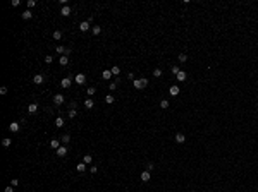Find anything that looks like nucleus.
Here are the masks:
<instances>
[{
  "label": "nucleus",
  "mask_w": 258,
  "mask_h": 192,
  "mask_svg": "<svg viewBox=\"0 0 258 192\" xmlns=\"http://www.w3.org/2000/svg\"><path fill=\"white\" fill-rule=\"evenodd\" d=\"M134 88L136 89H145L146 86H148V79H145V77H141V79H134Z\"/></svg>",
  "instance_id": "obj_1"
},
{
  "label": "nucleus",
  "mask_w": 258,
  "mask_h": 192,
  "mask_svg": "<svg viewBox=\"0 0 258 192\" xmlns=\"http://www.w3.org/2000/svg\"><path fill=\"white\" fill-rule=\"evenodd\" d=\"M74 81H76V84H79V86H83L86 82V76L84 74H76V77H74Z\"/></svg>",
  "instance_id": "obj_2"
},
{
  "label": "nucleus",
  "mask_w": 258,
  "mask_h": 192,
  "mask_svg": "<svg viewBox=\"0 0 258 192\" xmlns=\"http://www.w3.org/2000/svg\"><path fill=\"white\" fill-rule=\"evenodd\" d=\"M55 153H57V156H60V158H64V156L67 154V146H60V147H59V149H57V151H55Z\"/></svg>",
  "instance_id": "obj_3"
},
{
  "label": "nucleus",
  "mask_w": 258,
  "mask_h": 192,
  "mask_svg": "<svg viewBox=\"0 0 258 192\" xmlns=\"http://www.w3.org/2000/svg\"><path fill=\"white\" fill-rule=\"evenodd\" d=\"M71 84H72V79H71V77H64V79L60 81V86H62V88H65V89H67Z\"/></svg>",
  "instance_id": "obj_4"
},
{
  "label": "nucleus",
  "mask_w": 258,
  "mask_h": 192,
  "mask_svg": "<svg viewBox=\"0 0 258 192\" xmlns=\"http://www.w3.org/2000/svg\"><path fill=\"white\" fill-rule=\"evenodd\" d=\"M43 81H45L43 74H36V76L33 77V82H34V84H43Z\"/></svg>",
  "instance_id": "obj_5"
},
{
  "label": "nucleus",
  "mask_w": 258,
  "mask_h": 192,
  "mask_svg": "<svg viewBox=\"0 0 258 192\" xmlns=\"http://www.w3.org/2000/svg\"><path fill=\"white\" fill-rule=\"evenodd\" d=\"M53 103H55L57 106H60V105L64 103V96L62 94H55V96H53Z\"/></svg>",
  "instance_id": "obj_6"
},
{
  "label": "nucleus",
  "mask_w": 258,
  "mask_h": 192,
  "mask_svg": "<svg viewBox=\"0 0 258 192\" xmlns=\"http://www.w3.org/2000/svg\"><path fill=\"white\" fill-rule=\"evenodd\" d=\"M19 129H21L19 122H12V124L9 125V130H11V132H19Z\"/></svg>",
  "instance_id": "obj_7"
},
{
  "label": "nucleus",
  "mask_w": 258,
  "mask_h": 192,
  "mask_svg": "<svg viewBox=\"0 0 258 192\" xmlns=\"http://www.w3.org/2000/svg\"><path fill=\"white\" fill-rule=\"evenodd\" d=\"M179 93H181L179 86H170V89H169V94H170V96H177Z\"/></svg>",
  "instance_id": "obj_8"
},
{
  "label": "nucleus",
  "mask_w": 258,
  "mask_h": 192,
  "mask_svg": "<svg viewBox=\"0 0 258 192\" xmlns=\"http://www.w3.org/2000/svg\"><path fill=\"white\" fill-rule=\"evenodd\" d=\"M139 178H141V182H150L151 175H150V172H148V170H145L143 173H141V177H139Z\"/></svg>",
  "instance_id": "obj_9"
},
{
  "label": "nucleus",
  "mask_w": 258,
  "mask_h": 192,
  "mask_svg": "<svg viewBox=\"0 0 258 192\" xmlns=\"http://www.w3.org/2000/svg\"><path fill=\"white\" fill-rule=\"evenodd\" d=\"M186 77H188V74L184 72V70H179V74L176 76V79H177L179 82H183V81H186Z\"/></svg>",
  "instance_id": "obj_10"
},
{
  "label": "nucleus",
  "mask_w": 258,
  "mask_h": 192,
  "mask_svg": "<svg viewBox=\"0 0 258 192\" xmlns=\"http://www.w3.org/2000/svg\"><path fill=\"white\" fill-rule=\"evenodd\" d=\"M60 16H64V17H67V16H71V7H69V5L62 7V9H60Z\"/></svg>",
  "instance_id": "obj_11"
},
{
  "label": "nucleus",
  "mask_w": 258,
  "mask_h": 192,
  "mask_svg": "<svg viewBox=\"0 0 258 192\" xmlns=\"http://www.w3.org/2000/svg\"><path fill=\"white\" fill-rule=\"evenodd\" d=\"M79 29L83 31V33H84V31H88V29H90V21H83V23L79 24Z\"/></svg>",
  "instance_id": "obj_12"
},
{
  "label": "nucleus",
  "mask_w": 258,
  "mask_h": 192,
  "mask_svg": "<svg viewBox=\"0 0 258 192\" xmlns=\"http://www.w3.org/2000/svg\"><path fill=\"white\" fill-rule=\"evenodd\" d=\"M50 147H52V149H55V151H57L59 147H60V141H59V139H52V142H50Z\"/></svg>",
  "instance_id": "obj_13"
},
{
  "label": "nucleus",
  "mask_w": 258,
  "mask_h": 192,
  "mask_svg": "<svg viewBox=\"0 0 258 192\" xmlns=\"http://www.w3.org/2000/svg\"><path fill=\"white\" fill-rule=\"evenodd\" d=\"M21 17H23L24 21H28V19H31V17H33V12H31V10L28 9V10H24L23 14H21Z\"/></svg>",
  "instance_id": "obj_14"
},
{
  "label": "nucleus",
  "mask_w": 258,
  "mask_h": 192,
  "mask_svg": "<svg viewBox=\"0 0 258 192\" xmlns=\"http://www.w3.org/2000/svg\"><path fill=\"white\" fill-rule=\"evenodd\" d=\"M184 141H186V136H184V134H181V132H179V134H176V142L183 144Z\"/></svg>",
  "instance_id": "obj_15"
},
{
  "label": "nucleus",
  "mask_w": 258,
  "mask_h": 192,
  "mask_svg": "<svg viewBox=\"0 0 258 192\" xmlns=\"http://www.w3.org/2000/svg\"><path fill=\"white\" fill-rule=\"evenodd\" d=\"M112 76H114V74H112V70H103V72H102V77H103L105 81H109Z\"/></svg>",
  "instance_id": "obj_16"
},
{
  "label": "nucleus",
  "mask_w": 258,
  "mask_h": 192,
  "mask_svg": "<svg viewBox=\"0 0 258 192\" xmlns=\"http://www.w3.org/2000/svg\"><path fill=\"white\" fill-rule=\"evenodd\" d=\"M28 112L29 113H36L38 112V105H36V103H31V105L28 106Z\"/></svg>",
  "instance_id": "obj_17"
},
{
  "label": "nucleus",
  "mask_w": 258,
  "mask_h": 192,
  "mask_svg": "<svg viewBox=\"0 0 258 192\" xmlns=\"http://www.w3.org/2000/svg\"><path fill=\"white\" fill-rule=\"evenodd\" d=\"M83 163H86V165L93 163V156H91V154H84V158H83Z\"/></svg>",
  "instance_id": "obj_18"
},
{
  "label": "nucleus",
  "mask_w": 258,
  "mask_h": 192,
  "mask_svg": "<svg viewBox=\"0 0 258 192\" xmlns=\"http://www.w3.org/2000/svg\"><path fill=\"white\" fill-rule=\"evenodd\" d=\"M93 105H95V101H93L91 98H88V100L84 101V106L88 108V110H91V108H93Z\"/></svg>",
  "instance_id": "obj_19"
},
{
  "label": "nucleus",
  "mask_w": 258,
  "mask_h": 192,
  "mask_svg": "<svg viewBox=\"0 0 258 192\" xmlns=\"http://www.w3.org/2000/svg\"><path fill=\"white\" fill-rule=\"evenodd\" d=\"M11 144H12V139H11V137H5V139L2 141V146H4V147H9Z\"/></svg>",
  "instance_id": "obj_20"
},
{
  "label": "nucleus",
  "mask_w": 258,
  "mask_h": 192,
  "mask_svg": "<svg viewBox=\"0 0 258 192\" xmlns=\"http://www.w3.org/2000/svg\"><path fill=\"white\" fill-rule=\"evenodd\" d=\"M76 170H78L79 173H83V172L86 170V163H79V165H76Z\"/></svg>",
  "instance_id": "obj_21"
},
{
  "label": "nucleus",
  "mask_w": 258,
  "mask_h": 192,
  "mask_svg": "<svg viewBox=\"0 0 258 192\" xmlns=\"http://www.w3.org/2000/svg\"><path fill=\"white\" fill-rule=\"evenodd\" d=\"M55 127H64V119L62 117H57V119H55Z\"/></svg>",
  "instance_id": "obj_22"
},
{
  "label": "nucleus",
  "mask_w": 258,
  "mask_h": 192,
  "mask_svg": "<svg viewBox=\"0 0 258 192\" xmlns=\"http://www.w3.org/2000/svg\"><path fill=\"white\" fill-rule=\"evenodd\" d=\"M114 101H115V98H114V96H112V94L105 96V103H107V105H112V103H114Z\"/></svg>",
  "instance_id": "obj_23"
},
{
  "label": "nucleus",
  "mask_w": 258,
  "mask_h": 192,
  "mask_svg": "<svg viewBox=\"0 0 258 192\" xmlns=\"http://www.w3.org/2000/svg\"><path fill=\"white\" fill-rule=\"evenodd\" d=\"M59 62H60V65H67V63H69V57L62 55V57H60V60H59Z\"/></svg>",
  "instance_id": "obj_24"
},
{
  "label": "nucleus",
  "mask_w": 258,
  "mask_h": 192,
  "mask_svg": "<svg viewBox=\"0 0 258 192\" xmlns=\"http://www.w3.org/2000/svg\"><path fill=\"white\" fill-rule=\"evenodd\" d=\"M60 141H62V144H64V146H65V144H67V142L71 141V136H67V134H64V136L60 137Z\"/></svg>",
  "instance_id": "obj_25"
},
{
  "label": "nucleus",
  "mask_w": 258,
  "mask_h": 192,
  "mask_svg": "<svg viewBox=\"0 0 258 192\" xmlns=\"http://www.w3.org/2000/svg\"><path fill=\"white\" fill-rule=\"evenodd\" d=\"M110 70H112V74H114V76H119V74H120V67H119V65H114Z\"/></svg>",
  "instance_id": "obj_26"
},
{
  "label": "nucleus",
  "mask_w": 258,
  "mask_h": 192,
  "mask_svg": "<svg viewBox=\"0 0 258 192\" xmlns=\"http://www.w3.org/2000/svg\"><path fill=\"white\" fill-rule=\"evenodd\" d=\"M52 36H53V40H60L62 38V31H53Z\"/></svg>",
  "instance_id": "obj_27"
},
{
  "label": "nucleus",
  "mask_w": 258,
  "mask_h": 192,
  "mask_svg": "<svg viewBox=\"0 0 258 192\" xmlns=\"http://www.w3.org/2000/svg\"><path fill=\"white\" fill-rule=\"evenodd\" d=\"M95 93H97V88H88V89H86V94L88 96H93Z\"/></svg>",
  "instance_id": "obj_28"
},
{
  "label": "nucleus",
  "mask_w": 258,
  "mask_h": 192,
  "mask_svg": "<svg viewBox=\"0 0 258 192\" xmlns=\"http://www.w3.org/2000/svg\"><path fill=\"white\" fill-rule=\"evenodd\" d=\"M160 108H164V110L169 108V101H167V100H162V101H160Z\"/></svg>",
  "instance_id": "obj_29"
},
{
  "label": "nucleus",
  "mask_w": 258,
  "mask_h": 192,
  "mask_svg": "<svg viewBox=\"0 0 258 192\" xmlns=\"http://www.w3.org/2000/svg\"><path fill=\"white\" fill-rule=\"evenodd\" d=\"M186 60H188V55H186V53H181V55H179V62H186Z\"/></svg>",
  "instance_id": "obj_30"
},
{
  "label": "nucleus",
  "mask_w": 258,
  "mask_h": 192,
  "mask_svg": "<svg viewBox=\"0 0 258 192\" xmlns=\"http://www.w3.org/2000/svg\"><path fill=\"white\" fill-rule=\"evenodd\" d=\"M153 76H155V77H160V76H162V69H155Z\"/></svg>",
  "instance_id": "obj_31"
},
{
  "label": "nucleus",
  "mask_w": 258,
  "mask_h": 192,
  "mask_svg": "<svg viewBox=\"0 0 258 192\" xmlns=\"http://www.w3.org/2000/svg\"><path fill=\"white\" fill-rule=\"evenodd\" d=\"M100 33H102V28H100V26H95V28H93V34H100Z\"/></svg>",
  "instance_id": "obj_32"
},
{
  "label": "nucleus",
  "mask_w": 258,
  "mask_h": 192,
  "mask_svg": "<svg viewBox=\"0 0 258 192\" xmlns=\"http://www.w3.org/2000/svg\"><path fill=\"white\" fill-rule=\"evenodd\" d=\"M179 70H181V69H179V67H176V65H174V67L170 69V72L174 74V76H177V74H179Z\"/></svg>",
  "instance_id": "obj_33"
},
{
  "label": "nucleus",
  "mask_w": 258,
  "mask_h": 192,
  "mask_svg": "<svg viewBox=\"0 0 258 192\" xmlns=\"http://www.w3.org/2000/svg\"><path fill=\"white\" fill-rule=\"evenodd\" d=\"M45 62L46 63H52V62H53V55H46L45 57Z\"/></svg>",
  "instance_id": "obj_34"
},
{
  "label": "nucleus",
  "mask_w": 258,
  "mask_h": 192,
  "mask_svg": "<svg viewBox=\"0 0 258 192\" xmlns=\"http://www.w3.org/2000/svg\"><path fill=\"white\" fill-rule=\"evenodd\" d=\"M55 51H57V53H64V51H65V48H64V46H60V45H59L57 48H55Z\"/></svg>",
  "instance_id": "obj_35"
},
{
  "label": "nucleus",
  "mask_w": 258,
  "mask_h": 192,
  "mask_svg": "<svg viewBox=\"0 0 258 192\" xmlns=\"http://www.w3.org/2000/svg\"><path fill=\"white\" fill-rule=\"evenodd\" d=\"M76 113H78L76 110H69V119H74V117H76Z\"/></svg>",
  "instance_id": "obj_36"
},
{
  "label": "nucleus",
  "mask_w": 258,
  "mask_h": 192,
  "mask_svg": "<svg viewBox=\"0 0 258 192\" xmlns=\"http://www.w3.org/2000/svg\"><path fill=\"white\" fill-rule=\"evenodd\" d=\"M34 5H36V2H34V0H28V7H29V9H33Z\"/></svg>",
  "instance_id": "obj_37"
},
{
  "label": "nucleus",
  "mask_w": 258,
  "mask_h": 192,
  "mask_svg": "<svg viewBox=\"0 0 258 192\" xmlns=\"http://www.w3.org/2000/svg\"><path fill=\"white\" fill-rule=\"evenodd\" d=\"M11 185H12V187H17V185H19V180H17V178H12Z\"/></svg>",
  "instance_id": "obj_38"
},
{
  "label": "nucleus",
  "mask_w": 258,
  "mask_h": 192,
  "mask_svg": "<svg viewBox=\"0 0 258 192\" xmlns=\"http://www.w3.org/2000/svg\"><path fill=\"white\" fill-rule=\"evenodd\" d=\"M153 168H155V165H153V163H148V165H146V170H148V172H151Z\"/></svg>",
  "instance_id": "obj_39"
},
{
  "label": "nucleus",
  "mask_w": 258,
  "mask_h": 192,
  "mask_svg": "<svg viewBox=\"0 0 258 192\" xmlns=\"http://www.w3.org/2000/svg\"><path fill=\"white\" fill-rule=\"evenodd\" d=\"M0 94H7V88H5V86H2V88H0Z\"/></svg>",
  "instance_id": "obj_40"
},
{
  "label": "nucleus",
  "mask_w": 258,
  "mask_h": 192,
  "mask_svg": "<svg viewBox=\"0 0 258 192\" xmlns=\"http://www.w3.org/2000/svg\"><path fill=\"white\" fill-rule=\"evenodd\" d=\"M19 4H21L19 0H12V2H11V5H12V7H17V5H19Z\"/></svg>",
  "instance_id": "obj_41"
},
{
  "label": "nucleus",
  "mask_w": 258,
  "mask_h": 192,
  "mask_svg": "<svg viewBox=\"0 0 258 192\" xmlns=\"http://www.w3.org/2000/svg\"><path fill=\"white\" fill-rule=\"evenodd\" d=\"M5 192H14V187H12V185H9V187H5Z\"/></svg>",
  "instance_id": "obj_42"
},
{
  "label": "nucleus",
  "mask_w": 258,
  "mask_h": 192,
  "mask_svg": "<svg viewBox=\"0 0 258 192\" xmlns=\"http://www.w3.org/2000/svg\"><path fill=\"white\" fill-rule=\"evenodd\" d=\"M115 88H117V82H110V89H112V91H114V89H115Z\"/></svg>",
  "instance_id": "obj_43"
},
{
  "label": "nucleus",
  "mask_w": 258,
  "mask_h": 192,
  "mask_svg": "<svg viewBox=\"0 0 258 192\" xmlns=\"http://www.w3.org/2000/svg\"><path fill=\"white\" fill-rule=\"evenodd\" d=\"M90 172H91V173H97L98 168H97V166H91V170H90Z\"/></svg>",
  "instance_id": "obj_44"
},
{
  "label": "nucleus",
  "mask_w": 258,
  "mask_h": 192,
  "mask_svg": "<svg viewBox=\"0 0 258 192\" xmlns=\"http://www.w3.org/2000/svg\"><path fill=\"white\" fill-rule=\"evenodd\" d=\"M191 192H196V190H191Z\"/></svg>",
  "instance_id": "obj_45"
}]
</instances>
